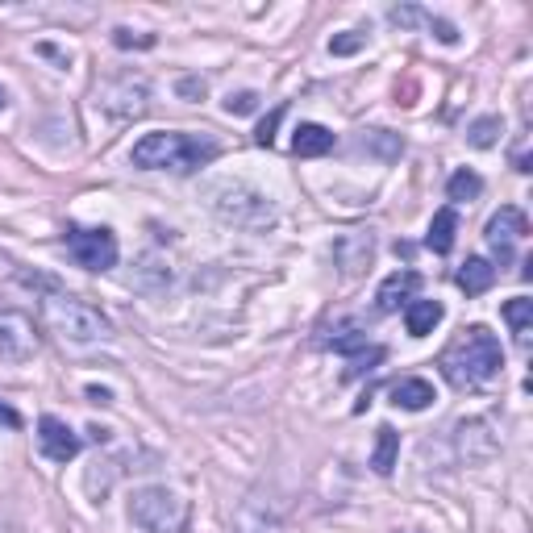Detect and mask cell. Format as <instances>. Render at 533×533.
Returning <instances> with one entry per match:
<instances>
[{
  "label": "cell",
  "instance_id": "1",
  "mask_svg": "<svg viewBox=\"0 0 533 533\" xmlns=\"http://www.w3.org/2000/svg\"><path fill=\"white\" fill-rule=\"evenodd\" d=\"M221 155V146L205 134H180V130H159L142 134L130 150V163L142 171H171V175H192L209 167Z\"/></svg>",
  "mask_w": 533,
  "mask_h": 533
},
{
  "label": "cell",
  "instance_id": "2",
  "mask_svg": "<svg viewBox=\"0 0 533 533\" xmlns=\"http://www.w3.org/2000/svg\"><path fill=\"white\" fill-rule=\"evenodd\" d=\"M504 367V346L488 325L463 329V338L442 354V375L454 388H484Z\"/></svg>",
  "mask_w": 533,
  "mask_h": 533
},
{
  "label": "cell",
  "instance_id": "3",
  "mask_svg": "<svg viewBox=\"0 0 533 533\" xmlns=\"http://www.w3.org/2000/svg\"><path fill=\"white\" fill-rule=\"evenodd\" d=\"M42 313H46V325L71 346H92V342H105L113 338V325L109 317L92 309L88 300H75V296H63V292H50L42 300Z\"/></svg>",
  "mask_w": 533,
  "mask_h": 533
},
{
  "label": "cell",
  "instance_id": "4",
  "mask_svg": "<svg viewBox=\"0 0 533 533\" xmlns=\"http://www.w3.org/2000/svg\"><path fill=\"white\" fill-rule=\"evenodd\" d=\"M130 521L146 533H188L192 504L167 484H150L130 496Z\"/></svg>",
  "mask_w": 533,
  "mask_h": 533
},
{
  "label": "cell",
  "instance_id": "5",
  "mask_svg": "<svg viewBox=\"0 0 533 533\" xmlns=\"http://www.w3.org/2000/svg\"><path fill=\"white\" fill-rule=\"evenodd\" d=\"M209 196H213L217 217H225L230 225H242V230H267V225H275V205H271V200L263 192H255V188L238 184V180L213 184Z\"/></svg>",
  "mask_w": 533,
  "mask_h": 533
},
{
  "label": "cell",
  "instance_id": "6",
  "mask_svg": "<svg viewBox=\"0 0 533 533\" xmlns=\"http://www.w3.org/2000/svg\"><path fill=\"white\" fill-rule=\"evenodd\" d=\"M63 242L71 250V259L84 271H113L117 267L121 250H117L113 230H105V225H71Z\"/></svg>",
  "mask_w": 533,
  "mask_h": 533
},
{
  "label": "cell",
  "instance_id": "7",
  "mask_svg": "<svg viewBox=\"0 0 533 533\" xmlns=\"http://www.w3.org/2000/svg\"><path fill=\"white\" fill-rule=\"evenodd\" d=\"M96 105L113 121H138L150 109V84L142 75H117V80L96 88Z\"/></svg>",
  "mask_w": 533,
  "mask_h": 533
},
{
  "label": "cell",
  "instance_id": "8",
  "mask_svg": "<svg viewBox=\"0 0 533 533\" xmlns=\"http://www.w3.org/2000/svg\"><path fill=\"white\" fill-rule=\"evenodd\" d=\"M38 325L21 309H0V359L5 363H30L38 354Z\"/></svg>",
  "mask_w": 533,
  "mask_h": 533
},
{
  "label": "cell",
  "instance_id": "9",
  "mask_svg": "<svg viewBox=\"0 0 533 533\" xmlns=\"http://www.w3.org/2000/svg\"><path fill=\"white\" fill-rule=\"evenodd\" d=\"M525 234H529V217H525L517 205H504L500 213H492L488 230H484V238L492 242V250H496V259H500V263H509V259H513V246H517Z\"/></svg>",
  "mask_w": 533,
  "mask_h": 533
},
{
  "label": "cell",
  "instance_id": "10",
  "mask_svg": "<svg viewBox=\"0 0 533 533\" xmlns=\"http://www.w3.org/2000/svg\"><path fill=\"white\" fill-rule=\"evenodd\" d=\"M234 533H284V517L271 504V496H263L259 488L246 492V500L234 513Z\"/></svg>",
  "mask_w": 533,
  "mask_h": 533
},
{
  "label": "cell",
  "instance_id": "11",
  "mask_svg": "<svg viewBox=\"0 0 533 533\" xmlns=\"http://www.w3.org/2000/svg\"><path fill=\"white\" fill-rule=\"evenodd\" d=\"M38 446H42V454L50 463H71L75 454H80V434H75V429L67 425V421H59V417H42L38 421Z\"/></svg>",
  "mask_w": 533,
  "mask_h": 533
},
{
  "label": "cell",
  "instance_id": "12",
  "mask_svg": "<svg viewBox=\"0 0 533 533\" xmlns=\"http://www.w3.org/2000/svg\"><path fill=\"white\" fill-rule=\"evenodd\" d=\"M417 288H421L417 271H392L384 284H379V292H375V309L379 313H396L400 304H409L417 296Z\"/></svg>",
  "mask_w": 533,
  "mask_h": 533
},
{
  "label": "cell",
  "instance_id": "13",
  "mask_svg": "<svg viewBox=\"0 0 533 533\" xmlns=\"http://www.w3.org/2000/svg\"><path fill=\"white\" fill-rule=\"evenodd\" d=\"M446 317V304L442 300H409L404 304V329L409 338H429Z\"/></svg>",
  "mask_w": 533,
  "mask_h": 533
},
{
  "label": "cell",
  "instance_id": "14",
  "mask_svg": "<svg viewBox=\"0 0 533 533\" xmlns=\"http://www.w3.org/2000/svg\"><path fill=\"white\" fill-rule=\"evenodd\" d=\"M334 130H325V125H317V121H300L296 125V134H292V150L300 159H321V155H329L334 150Z\"/></svg>",
  "mask_w": 533,
  "mask_h": 533
},
{
  "label": "cell",
  "instance_id": "15",
  "mask_svg": "<svg viewBox=\"0 0 533 533\" xmlns=\"http://www.w3.org/2000/svg\"><path fill=\"white\" fill-rule=\"evenodd\" d=\"M434 400H438L434 384H429V379H421V375L392 384V404H396V409H404V413H421V409H429Z\"/></svg>",
  "mask_w": 533,
  "mask_h": 533
},
{
  "label": "cell",
  "instance_id": "16",
  "mask_svg": "<svg viewBox=\"0 0 533 533\" xmlns=\"http://www.w3.org/2000/svg\"><path fill=\"white\" fill-rule=\"evenodd\" d=\"M334 255H338V263H342L346 275H359L371 263V255H375V242H371V234H346L334 246Z\"/></svg>",
  "mask_w": 533,
  "mask_h": 533
},
{
  "label": "cell",
  "instance_id": "17",
  "mask_svg": "<svg viewBox=\"0 0 533 533\" xmlns=\"http://www.w3.org/2000/svg\"><path fill=\"white\" fill-rule=\"evenodd\" d=\"M454 234H459V213H454L450 205L434 213V221H429V234H425V246L434 250V255H450L454 250Z\"/></svg>",
  "mask_w": 533,
  "mask_h": 533
},
{
  "label": "cell",
  "instance_id": "18",
  "mask_svg": "<svg viewBox=\"0 0 533 533\" xmlns=\"http://www.w3.org/2000/svg\"><path fill=\"white\" fill-rule=\"evenodd\" d=\"M396 459H400V434H396L392 425H379L375 429V454H371L375 475H392L396 471Z\"/></svg>",
  "mask_w": 533,
  "mask_h": 533
},
{
  "label": "cell",
  "instance_id": "19",
  "mask_svg": "<svg viewBox=\"0 0 533 533\" xmlns=\"http://www.w3.org/2000/svg\"><path fill=\"white\" fill-rule=\"evenodd\" d=\"M492 284H496V263L479 259V255L463 263V271H459V288H463L467 296H484Z\"/></svg>",
  "mask_w": 533,
  "mask_h": 533
},
{
  "label": "cell",
  "instance_id": "20",
  "mask_svg": "<svg viewBox=\"0 0 533 533\" xmlns=\"http://www.w3.org/2000/svg\"><path fill=\"white\" fill-rule=\"evenodd\" d=\"M500 313H504V321L513 325L517 342H521V346H529V334H533V300H529V296H513Z\"/></svg>",
  "mask_w": 533,
  "mask_h": 533
},
{
  "label": "cell",
  "instance_id": "21",
  "mask_svg": "<svg viewBox=\"0 0 533 533\" xmlns=\"http://www.w3.org/2000/svg\"><path fill=\"white\" fill-rule=\"evenodd\" d=\"M500 134H504V121H500L496 113L475 117V121L467 125V142H471L475 150H492V146L500 142Z\"/></svg>",
  "mask_w": 533,
  "mask_h": 533
},
{
  "label": "cell",
  "instance_id": "22",
  "mask_svg": "<svg viewBox=\"0 0 533 533\" xmlns=\"http://www.w3.org/2000/svg\"><path fill=\"white\" fill-rule=\"evenodd\" d=\"M359 150H371V155H379V159H400L404 155V142L396 134H388V130H363Z\"/></svg>",
  "mask_w": 533,
  "mask_h": 533
},
{
  "label": "cell",
  "instance_id": "23",
  "mask_svg": "<svg viewBox=\"0 0 533 533\" xmlns=\"http://www.w3.org/2000/svg\"><path fill=\"white\" fill-rule=\"evenodd\" d=\"M479 192H484V180H479L475 171H467V167H459V171H454L450 180H446V196H450V200H475Z\"/></svg>",
  "mask_w": 533,
  "mask_h": 533
},
{
  "label": "cell",
  "instance_id": "24",
  "mask_svg": "<svg viewBox=\"0 0 533 533\" xmlns=\"http://www.w3.org/2000/svg\"><path fill=\"white\" fill-rule=\"evenodd\" d=\"M230 117H246V113H255L259 109V92H230L225 96V105H221Z\"/></svg>",
  "mask_w": 533,
  "mask_h": 533
},
{
  "label": "cell",
  "instance_id": "25",
  "mask_svg": "<svg viewBox=\"0 0 533 533\" xmlns=\"http://www.w3.org/2000/svg\"><path fill=\"white\" fill-rule=\"evenodd\" d=\"M367 46V34L363 30H346L338 38H329V55H354V50Z\"/></svg>",
  "mask_w": 533,
  "mask_h": 533
},
{
  "label": "cell",
  "instance_id": "26",
  "mask_svg": "<svg viewBox=\"0 0 533 533\" xmlns=\"http://www.w3.org/2000/svg\"><path fill=\"white\" fill-rule=\"evenodd\" d=\"M284 113H288V105H279L271 117L259 121V130H255V142L259 146H275V130H279V121H284Z\"/></svg>",
  "mask_w": 533,
  "mask_h": 533
},
{
  "label": "cell",
  "instance_id": "27",
  "mask_svg": "<svg viewBox=\"0 0 533 533\" xmlns=\"http://www.w3.org/2000/svg\"><path fill=\"white\" fill-rule=\"evenodd\" d=\"M113 42L121 50H150L155 46V34H134V30H113Z\"/></svg>",
  "mask_w": 533,
  "mask_h": 533
},
{
  "label": "cell",
  "instance_id": "28",
  "mask_svg": "<svg viewBox=\"0 0 533 533\" xmlns=\"http://www.w3.org/2000/svg\"><path fill=\"white\" fill-rule=\"evenodd\" d=\"M425 30H434V38H438V42H446V46H454V42H459V30H454V25H450L446 17L425 13Z\"/></svg>",
  "mask_w": 533,
  "mask_h": 533
},
{
  "label": "cell",
  "instance_id": "29",
  "mask_svg": "<svg viewBox=\"0 0 533 533\" xmlns=\"http://www.w3.org/2000/svg\"><path fill=\"white\" fill-rule=\"evenodd\" d=\"M388 21L392 25H425V9H417V5H396V9H388Z\"/></svg>",
  "mask_w": 533,
  "mask_h": 533
},
{
  "label": "cell",
  "instance_id": "30",
  "mask_svg": "<svg viewBox=\"0 0 533 533\" xmlns=\"http://www.w3.org/2000/svg\"><path fill=\"white\" fill-rule=\"evenodd\" d=\"M175 92H180L184 100H200V96H205V92H209V84H205V80H200V75H184V80H180V84H175Z\"/></svg>",
  "mask_w": 533,
  "mask_h": 533
},
{
  "label": "cell",
  "instance_id": "31",
  "mask_svg": "<svg viewBox=\"0 0 533 533\" xmlns=\"http://www.w3.org/2000/svg\"><path fill=\"white\" fill-rule=\"evenodd\" d=\"M0 425H5V429H21V413L13 409V404H5V400H0Z\"/></svg>",
  "mask_w": 533,
  "mask_h": 533
},
{
  "label": "cell",
  "instance_id": "32",
  "mask_svg": "<svg viewBox=\"0 0 533 533\" xmlns=\"http://www.w3.org/2000/svg\"><path fill=\"white\" fill-rule=\"evenodd\" d=\"M379 359H384V346H371V354H367V363H379ZM359 367H363V359H359V363H354V367H350L346 375L354 379V375H359Z\"/></svg>",
  "mask_w": 533,
  "mask_h": 533
},
{
  "label": "cell",
  "instance_id": "33",
  "mask_svg": "<svg viewBox=\"0 0 533 533\" xmlns=\"http://www.w3.org/2000/svg\"><path fill=\"white\" fill-rule=\"evenodd\" d=\"M88 400H96V404H113V392H109V388H96V384H92V388H88Z\"/></svg>",
  "mask_w": 533,
  "mask_h": 533
},
{
  "label": "cell",
  "instance_id": "34",
  "mask_svg": "<svg viewBox=\"0 0 533 533\" xmlns=\"http://www.w3.org/2000/svg\"><path fill=\"white\" fill-rule=\"evenodd\" d=\"M9 105V96H5V88H0V109H5Z\"/></svg>",
  "mask_w": 533,
  "mask_h": 533
}]
</instances>
